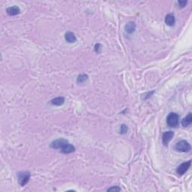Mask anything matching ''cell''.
Here are the masks:
<instances>
[{"instance_id":"obj_12","label":"cell","mask_w":192,"mask_h":192,"mask_svg":"<svg viewBox=\"0 0 192 192\" xmlns=\"http://www.w3.org/2000/svg\"><path fill=\"white\" fill-rule=\"evenodd\" d=\"M65 103V99L63 97H57L50 101V104L54 106H62Z\"/></svg>"},{"instance_id":"obj_15","label":"cell","mask_w":192,"mask_h":192,"mask_svg":"<svg viewBox=\"0 0 192 192\" xmlns=\"http://www.w3.org/2000/svg\"><path fill=\"white\" fill-rule=\"evenodd\" d=\"M128 131V127L127 125H125V124H122L121 126H120V132L121 133V134H126Z\"/></svg>"},{"instance_id":"obj_2","label":"cell","mask_w":192,"mask_h":192,"mask_svg":"<svg viewBox=\"0 0 192 192\" xmlns=\"http://www.w3.org/2000/svg\"><path fill=\"white\" fill-rule=\"evenodd\" d=\"M31 174L29 172L24 171V172H19L17 173V179L18 183L22 187L26 185L29 183V179H30Z\"/></svg>"},{"instance_id":"obj_14","label":"cell","mask_w":192,"mask_h":192,"mask_svg":"<svg viewBox=\"0 0 192 192\" xmlns=\"http://www.w3.org/2000/svg\"><path fill=\"white\" fill-rule=\"evenodd\" d=\"M88 80V76L86 74H80L77 78V83H83Z\"/></svg>"},{"instance_id":"obj_3","label":"cell","mask_w":192,"mask_h":192,"mask_svg":"<svg viewBox=\"0 0 192 192\" xmlns=\"http://www.w3.org/2000/svg\"><path fill=\"white\" fill-rule=\"evenodd\" d=\"M179 116L176 113H170L167 117V123L170 128H176L179 125Z\"/></svg>"},{"instance_id":"obj_9","label":"cell","mask_w":192,"mask_h":192,"mask_svg":"<svg viewBox=\"0 0 192 192\" xmlns=\"http://www.w3.org/2000/svg\"><path fill=\"white\" fill-rule=\"evenodd\" d=\"M75 152V147L71 143H67L65 146L61 149V152L63 154H70Z\"/></svg>"},{"instance_id":"obj_5","label":"cell","mask_w":192,"mask_h":192,"mask_svg":"<svg viewBox=\"0 0 192 192\" xmlns=\"http://www.w3.org/2000/svg\"><path fill=\"white\" fill-rule=\"evenodd\" d=\"M67 143H68V141H66V140L58 139L51 143L50 147L53 149H62Z\"/></svg>"},{"instance_id":"obj_18","label":"cell","mask_w":192,"mask_h":192,"mask_svg":"<svg viewBox=\"0 0 192 192\" xmlns=\"http://www.w3.org/2000/svg\"><path fill=\"white\" fill-rule=\"evenodd\" d=\"M101 47V45L100 44H95V51L96 52V53H100Z\"/></svg>"},{"instance_id":"obj_13","label":"cell","mask_w":192,"mask_h":192,"mask_svg":"<svg viewBox=\"0 0 192 192\" xmlns=\"http://www.w3.org/2000/svg\"><path fill=\"white\" fill-rule=\"evenodd\" d=\"M192 123V116L191 113H189L187 116L182 120V125L184 127H188Z\"/></svg>"},{"instance_id":"obj_7","label":"cell","mask_w":192,"mask_h":192,"mask_svg":"<svg viewBox=\"0 0 192 192\" xmlns=\"http://www.w3.org/2000/svg\"><path fill=\"white\" fill-rule=\"evenodd\" d=\"M6 12L10 16H15V15H17L20 13V9L19 8V7L14 5V6H11L7 8Z\"/></svg>"},{"instance_id":"obj_6","label":"cell","mask_w":192,"mask_h":192,"mask_svg":"<svg viewBox=\"0 0 192 192\" xmlns=\"http://www.w3.org/2000/svg\"><path fill=\"white\" fill-rule=\"evenodd\" d=\"M173 136H174V133L172 131H165L164 133L163 136H162V142H163V144L165 146H167L168 145V143L171 141Z\"/></svg>"},{"instance_id":"obj_4","label":"cell","mask_w":192,"mask_h":192,"mask_svg":"<svg viewBox=\"0 0 192 192\" xmlns=\"http://www.w3.org/2000/svg\"><path fill=\"white\" fill-rule=\"evenodd\" d=\"M191 165V161L189 160L188 162H184V163L181 164L176 169V172L179 175H183L188 171V170L190 168Z\"/></svg>"},{"instance_id":"obj_1","label":"cell","mask_w":192,"mask_h":192,"mask_svg":"<svg viewBox=\"0 0 192 192\" xmlns=\"http://www.w3.org/2000/svg\"><path fill=\"white\" fill-rule=\"evenodd\" d=\"M175 149L178 152H188L191 150V145L188 141L183 140V141L176 143L175 146Z\"/></svg>"},{"instance_id":"obj_17","label":"cell","mask_w":192,"mask_h":192,"mask_svg":"<svg viewBox=\"0 0 192 192\" xmlns=\"http://www.w3.org/2000/svg\"><path fill=\"white\" fill-rule=\"evenodd\" d=\"M187 3V1H179L178 2V5H179V8H184L185 6H186Z\"/></svg>"},{"instance_id":"obj_8","label":"cell","mask_w":192,"mask_h":192,"mask_svg":"<svg viewBox=\"0 0 192 192\" xmlns=\"http://www.w3.org/2000/svg\"><path fill=\"white\" fill-rule=\"evenodd\" d=\"M165 23H166L167 26H174L175 23H176V18H175V16L172 14H168L166 15L165 17Z\"/></svg>"},{"instance_id":"obj_16","label":"cell","mask_w":192,"mask_h":192,"mask_svg":"<svg viewBox=\"0 0 192 192\" xmlns=\"http://www.w3.org/2000/svg\"><path fill=\"white\" fill-rule=\"evenodd\" d=\"M121 191V188L119 186H114V187L107 189V191Z\"/></svg>"},{"instance_id":"obj_10","label":"cell","mask_w":192,"mask_h":192,"mask_svg":"<svg viewBox=\"0 0 192 192\" xmlns=\"http://www.w3.org/2000/svg\"><path fill=\"white\" fill-rule=\"evenodd\" d=\"M125 29L126 33H128V34H132V33H134V31H135L136 29L135 23L132 22V21H130V22H128V23L126 24Z\"/></svg>"},{"instance_id":"obj_11","label":"cell","mask_w":192,"mask_h":192,"mask_svg":"<svg viewBox=\"0 0 192 192\" xmlns=\"http://www.w3.org/2000/svg\"><path fill=\"white\" fill-rule=\"evenodd\" d=\"M65 39L67 42L68 43H74L76 42L77 38L74 35V33H71V32H67L65 35Z\"/></svg>"}]
</instances>
